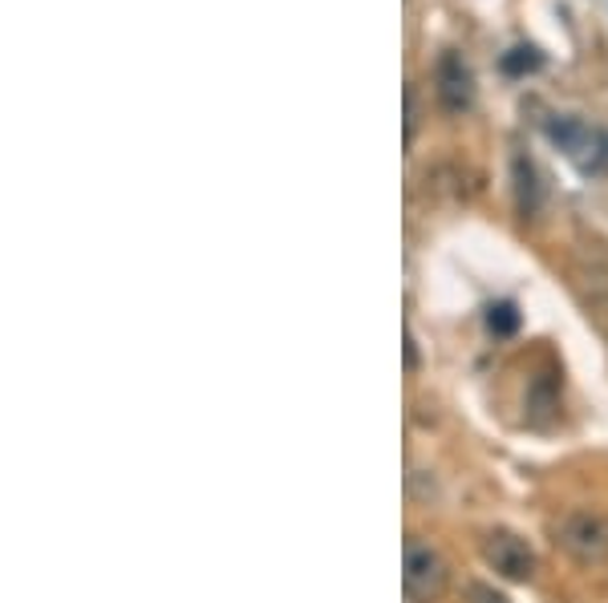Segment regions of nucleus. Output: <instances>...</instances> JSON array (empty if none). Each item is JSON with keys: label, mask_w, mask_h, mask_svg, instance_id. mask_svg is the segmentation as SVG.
Returning <instances> with one entry per match:
<instances>
[{"label": "nucleus", "mask_w": 608, "mask_h": 603, "mask_svg": "<svg viewBox=\"0 0 608 603\" xmlns=\"http://www.w3.org/2000/svg\"><path fill=\"white\" fill-rule=\"evenodd\" d=\"M487 325H491V333H516L519 316H516V308H511V304H496V308L487 313Z\"/></svg>", "instance_id": "0eeeda50"}, {"label": "nucleus", "mask_w": 608, "mask_h": 603, "mask_svg": "<svg viewBox=\"0 0 608 603\" xmlns=\"http://www.w3.org/2000/svg\"><path fill=\"white\" fill-rule=\"evenodd\" d=\"M471 603H507V595H499L496 587H487V583H474V587H471Z\"/></svg>", "instance_id": "6e6552de"}, {"label": "nucleus", "mask_w": 608, "mask_h": 603, "mask_svg": "<svg viewBox=\"0 0 608 603\" xmlns=\"http://www.w3.org/2000/svg\"><path fill=\"white\" fill-rule=\"evenodd\" d=\"M556 543H560L563 555L576 558L580 567H600V563H608V523L592 511L563 514L560 526H556Z\"/></svg>", "instance_id": "f257e3e1"}, {"label": "nucleus", "mask_w": 608, "mask_h": 603, "mask_svg": "<svg viewBox=\"0 0 608 603\" xmlns=\"http://www.w3.org/2000/svg\"><path fill=\"white\" fill-rule=\"evenodd\" d=\"M402 580H405L410 600L434 603L442 592H447V583H451V567H447V558L430 547V543H410V547H405V575Z\"/></svg>", "instance_id": "f03ea898"}, {"label": "nucleus", "mask_w": 608, "mask_h": 603, "mask_svg": "<svg viewBox=\"0 0 608 603\" xmlns=\"http://www.w3.org/2000/svg\"><path fill=\"white\" fill-rule=\"evenodd\" d=\"M483 558H487V567H496L499 575L511 583H528L531 575H536V555H531V547L516 531H503V526H496V531L483 535Z\"/></svg>", "instance_id": "7ed1b4c3"}, {"label": "nucleus", "mask_w": 608, "mask_h": 603, "mask_svg": "<svg viewBox=\"0 0 608 603\" xmlns=\"http://www.w3.org/2000/svg\"><path fill=\"white\" fill-rule=\"evenodd\" d=\"M439 101L451 113H462L474 101V78L459 53H442L439 61Z\"/></svg>", "instance_id": "20e7f679"}, {"label": "nucleus", "mask_w": 608, "mask_h": 603, "mask_svg": "<svg viewBox=\"0 0 608 603\" xmlns=\"http://www.w3.org/2000/svg\"><path fill=\"white\" fill-rule=\"evenodd\" d=\"M540 66H543V57L536 53L531 46H519V49H511V53L503 57V69H507V73H516V78H519V73H536Z\"/></svg>", "instance_id": "423d86ee"}, {"label": "nucleus", "mask_w": 608, "mask_h": 603, "mask_svg": "<svg viewBox=\"0 0 608 603\" xmlns=\"http://www.w3.org/2000/svg\"><path fill=\"white\" fill-rule=\"evenodd\" d=\"M516 190H519V211L531 215L536 202H540V182H536V170H531L528 158H516Z\"/></svg>", "instance_id": "39448f33"}]
</instances>
